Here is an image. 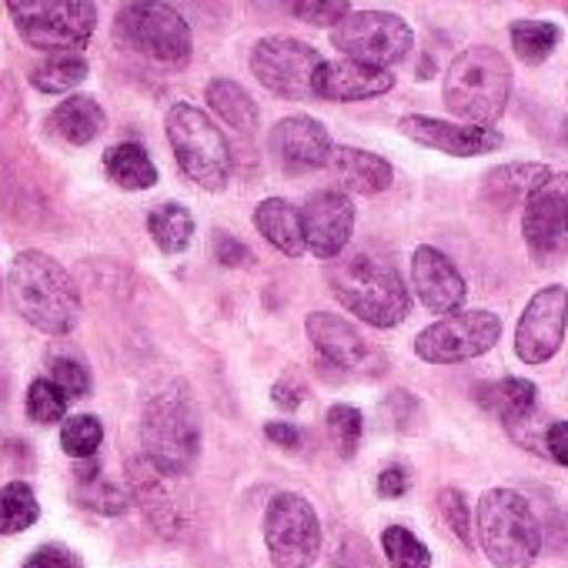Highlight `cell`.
<instances>
[{"label":"cell","instance_id":"8d00e7d4","mask_svg":"<svg viewBox=\"0 0 568 568\" xmlns=\"http://www.w3.org/2000/svg\"><path fill=\"white\" fill-rule=\"evenodd\" d=\"M68 402L71 398L54 382L38 378L28 392V415L41 425H51V422H61L68 415Z\"/></svg>","mask_w":568,"mask_h":568},{"label":"cell","instance_id":"60d3db41","mask_svg":"<svg viewBox=\"0 0 568 568\" xmlns=\"http://www.w3.org/2000/svg\"><path fill=\"white\" fill-rule=\"evenodd\" d=\"M292 14L302 18L305 24L332 28L335 31L352 14V4H308V0H302V4H292Z\"/></svg>","mask_w":568,"mask_h":568},{"label":"cell","instance_id":"836d02e7","mask_svg":"<svg viewBox=\"0 0 568 568\" xmlns=\"http://www.w3.org/2000/svg\"><path fill=\"white\" fill-rule=\"evenodd\" d=\"M78 501H81L84 508L101 511V515H121V511H128V495H124V488L104 481V478L98 475V468H81V475H78Z\"/></svg>","mask_w":568,"mask_h":568},{"label":"cell","instance_id":"f546056e","mask_svg":"<svg viewBox=\"0 0 568 568\" xmlns=\"http://www.w3.org/2000/svg\"><path fill=\"white\" fill-rule=\"evenodd\" d=\"M508 38H511V48H515L518 61L535 68V64L551 58V51L561 41V28L551 24V21H515L508 28Z\"/></svg>","mask_w":568,"mask_h":568},{"label":"cell","instance_id":"7c38bea8","mask_svg":"<svg viewBox=\"0 0 568 568\" xmlns=\"http://www.w3.org/2000/svg\"><path fill=\"white\" fill-rule=\"evenodd\" d=\"M498 338H501V318L495 312L471 308L428 325L415 338V355L428 365H458V362L481 358L485 352L495 348Z\"/></svg>","mask_w":568,"mask_h":568},{"label":"cell","instance_id":"7a4b0ae2","mask_svg":"<svg viewBox=\"0 0 568 568\" xmlns=\"http://www.w3.org/2000/svg\"><path fill=\"white\" fill-rule=\"evenodd\" d=\"M14 305L44 335H71L81 322V295L71 274L41 251H21L11 264Z\"/></svg>","mask_w":568,"mask_h":568},{"label":"cell","instance_id":"d590c367","mask_svg":"<svg viewBox=\"0 0 568 568\" xmlns=\"http://www.w3.org/2000/svg\"><path fill=\"white\" fill-rule=\"evenodd\" d=\"M104 442V428L94 415H71L61 425V448L71 458H94Z\"/></svg>","mask_w":568,"mask_h":568},{"label":"cell","instance_id":"ffe728a7","mask_svg":"<svg viewBox=\"0 0 568 568\" xmlns=\"http://www.w3.org/2000/svg\"><path fill=\"white\" fill-rule=\"evenodd\" d=\"M128 478H131L134 498L141 501V508L148 511L154 528L161 535H168V538H178L187 528V508L178 501V495L171 488L174 475H164L148 458H131L128 462Z\"/></svg>","mask_w":568,"mask_h":568},{"label":"cell","instance_id":"e575fe53","mask_svg":"<svg viewBox=\"0 0 568 568\" xmlns=\"http://www.w3.org/2000/svg\"><path fill=\"white\" fill-rule=\"evenodd\" d=\"M325 425H328V438L338 448V455L342 458H352L358 452V445H362V435H365L362 412L355 405H332Z\"/></svg>","mask_w":568,"mask_h":568},{"label":"cell","instance_id":"52a82bcc","mask_svg":"<svg viewBox=\"0 0 568 568\" xmlns=\"http://www.w3.org/2000/svg\"><path fill=\"white\" fill-rule=\"evenodd\" d=\"M8 11L21 38L51 54L81 51L98 28V8L88 0H11Z\"/></svg>","mask_w":568,"mask_h":568},{"label":"cell","instance_id":"f1b7e54d","mask_svg":"<svg viewBox=\"0 0 568 568\" xmlns=\"http://www.w3.org/2000/svg\"><path fill=\"white\" fill-rule=\"evenodd\" d=\"M148 231L164 254H181L194 237V217L184 204L164 201L148 214Z\"/></svg>","mask_w":568,"mask_h":568},{"label":"cell","instance_id":"bcb514c9","mask_svg":"<svg viewBox=\"0 0 568 568\" xmlns=\"http://www.w3.org/2000/svg\"><path fill=\"white\" fill-rule=\"evenodd\" d=\"M545 452H548V458H555L558 465L568 468V422H551V425H548Z\"/></svg>","mask_w":568,"mask_h":568},{"label":"cell","instance_id":"3957f363","mask_svg":"<svg viewBox=\"0 0 568 568\" xmlns=\"http://www.w3.org/2000/svg\"><path fill=\"white\" fill-rule=\"evenodd\" d=\"M511 98V64L488 44L465 48L445 74V108L478 128H491Z\"/></svg>","mask_w":568,"mask_h":568},{"label":"cell","instance_id":"4316f807","mask_svg":"<svg viewBox=\"0 0 568 568\" xmlns=\"http://www.w3.org/2000/svg\"><path fill=\"white\" fill-rule=\"evenodd\" d=\"M104 168H108V178L124 187V191H148L158 184V168L154 161L148 158V151L134 141H124V144H114L108 154H104Z\"/></svg>","mask_w":568,"mask_h":568},{"label":"cell","instance_id":"5bb4252c","mask_svg":"<svg viewBox=\"0 0 568 568\" xmlns=\"http://www.w3.org/2000/svg\"><path fill=\"white\" fill-rule=\"evenodd\" d=\"M521 234L535 257L551 261L568 247V171H551L525 201Z\"/></svg>","mask_w":568,"mask_h":568},{"label":"cell","instance_id":"9a60e30c","mask_svg":"<svg viewBox=\"0 0 568 568\" xmlns=\"http://www.w3.org/2000/svg\"><path fill=\"white\" fill-rule=\"evenodd\" d=\"M568 328V292L565 284H548L525 305L515 328V355L525 365H545L558 355Z\"/></svg>","mask_w":568,"mask_h":568},{"label":"cell","instance_id":"f35d334b","mask_svg":"<svg viewBox=\"0 0 568 568\" xmlns=\"http://www.w3.org/2000/svg\"><path fill=\"white\" fill-rule=\"evenodd\" d=\"M438 511H442L448 531H452L465 548H471V515H468L465 495H462L458 488H442V495H438Z\"/></svg>","mask_w":568,"mask_h":568},{"label":"cell","instance_id":"ee69618b","mask_svg":"<svg viewBox=\"0 0 568 568\" xmlns=\"http://www.w3.org/2000/svg\"><path fill=\"white\" fill-rule=\"evenodd\" d=\"M214 254H217V261L227 264V267H244V264H251V247L241 244V241H237L234 234H227V231H217V234H214Z\"/></svg>","mask_w":568,"mask_h":568},{"label":"cell","instance_id":"f6af8a7d","mask_svg":"<svg viewBox=\"0 0 568 568\" xmlns=\"http://www.w3.org/2000/svg\"><path fill=\"white\" fill-rule=\"evenodd\" d=\"M408 485H412V475H408V468H405V465H392V468H385V471L378 475V481H375V488H378V495H382V498H402V495L408 491Z\"/></svg>","mask_w":568,"mask_h":568},{"label":"cell","instance_id":"d6986e66","mask_svg":"<svg viewBox=\"0 0 568 568\" xmlns=\"http://www.w3.org/2000/svg\"><path fill=\"white\" fill-rule=\"evenodd\" d=\"M412 284H415V295L418 302L435 312V315H458V308L465 305V277L462 271L455 267V261L432 247V244H422L415 247L412 254Z\"/></svg>","mask_w":568,"mask_h":568},{"label":"cell","instance_id":"9c48e42d","mask_svg":"<svg viewBox=\"0 0 568 568\" xmlns=\"http://www.w3.org/2000/svg\"><path fill=\"white\" fill-rule=\"evenodd\" d=\"M325 58L288 34L261 38L251 51V71L254 78L284 101H315V78Z\"/></svg>","mask_w":568,"mask_h":568},{"label":"cell","instance_id":"603a6c76","mask_svg":"<svg viewBox=\"0 0 568 568\" xmlns=\"http://www.w3.org/2000/svg\"><path fill=\"white\" fill-rule=\"evenodd\" d=\"M332 168L352 194H382L395 178V171L385 158L362 151V148H348V144L335 148Z\"/></svg>","mask_w":568,"mask_h":568},{"label":"cell","instance_id":"44dd1931","mask_svg":"<svg viewBox=\"0 0 568 568\" xmlns=\"http://www.w3.org/2000/svg\"><path fill=\"white\" fill-rule=\"evenodd\" d=\"M395 88V74L385 68L358 64L348 58L325 61L315 78V98L322 101H368Z\"/></svg>","mask_w":568,"mask_h":568},{"label":"cell","instance_id":"e0dca14e","mask_svg":"<svg viewBox=\"0 0 568 568\" xmlns=\"http://www.w3.org/2000/svg\"><path fill=\"white\" fill-rule=\"evenodd\" d=\"M302 221H305V244L315 257L322 261H335L338 254H345L352 231H355V204L348 194L342 191H315L308 194L305 207H302Z\"/></svg>","mask_w":568,"mask_h":568},{"label":"cell","instance_id":"83f0119b","mask_svg":"<svg viewBox=\"0 0 568 568\" xmlns=\"http://www.w3.org/2000/svg\"><path fill=\"white\" fill-rule=\"evenodd\" d=\"M207 104H211V111L224 124H231L241 134H251L257 128V104H254V98L241 84H234L227 78H217V81L207 84Z\"/></svg>","mask_w":568,"mask_h":568},{"label":"cell","instance_id":"277c9868","mask_svg":"<svg viewBox=\"0 0 568 568\" xmlns=\"http://www.w3.org/2000/svg\"><path fill=\"white\" fill-rule=\"evenodd\" d=\"M141 442H144V458L164 475L181 478L194 468L201 452V422L194 402L181 385L158 392L144 405Z\"/></svg>","mask_w":568,"mask_h":568},{"label":"cell","instance_id":"ba28073f","mask_svg":"<svg viewBox=\"0 0 568 568\" xmlns=\"http://www.w3.org/2000/svg\"><path fill=\"white\" fill-rule=\"evenodd\" d=\"M264 545L274 568H312L322 555V521L298 491H281L264 511Z\"/></svg>","mask_w":568,"mask_h":568},{"label":"cell","instance_id":"74e56055","mask_svg":"<svg viewBox=\"0 0 568 568\" xmlns=\"http://www.w3.org/2000/svg\"><path fill=\"white\" fill-rule=\"evenodd\" d=\"M51 382L68 395V398H84L91 392V375L78 358L68 355H51Z\"/></svg>","mask_w":568,"mask_h":568},{"label":"cell","instance_id":"cb8c5ba5","mask_svg":"<svg viewBox=\"0 0 568 568\" xmlns=\"http://www.w3.org/2000/svg\"><path fill=\"white\" fill-rule=\"evenodd\" d=\"M48 124H51V131H54L64 144H91V141L104 131L108 118H104V108H101L94 98L74 94V98L61 101V104L51 111Z\"/></svg>","mask_w":568,"mask_h":568},{"label":"cell","instance_id":"6da1fadb","mask_svg":"<svg viewBox=\"0 0 568 568\" xmlns=\"http://www.w3.org/2000/svg\"><path fill=\"white\" fill-rule=\"evenodd\" d=\"M328 284L332 295L372 328H395L412 315L405 277L398 274L392 257L372 247L345 251L328 261Z\"/></svg>","mask_w":568,"mask_h":568},{"label":"cell","instance_id":"4fadbf2b","mask_svg":"<svg viewBox=\"0 0 568 568\" xmlns=\"http://www.w3.org/2000/svg\"><path fill=\"white\" fill-rule=\"evenodd\" d=\"M308 338L318 352V358L352 378H378L388 368L385 352H378L352 322L332 315V312H312L308 322Z\"/></svg>","mask_w":568,"mask_h":568},{"label":"cell","instance_id":"7bdbcfd3","mask_svg":"<svg viewBox=\"0 0 568 568\" xmlns=\"http://www.w3.org/2000/svg\"><path fill=\"white\" fill-rule=\"evenodd\" d=\"M24 568H84V561L71 548H64V545H41L24 561Z\"/></svg>","mask_w":568,"mask_h":568},{"label":"cell","instance_id":"7dc6e473","mask_svg":"<svg viewBox=\"0 0 568 568\" xmlns=\"http://www.w3.org/2000/svg\"><path fill=\"white\" fill-rule=\"evenodd\" d=\"M264 435H267V442H271V445L288 448V452L302 445V432H298L292 422H267V425H264Z\"/></svg>","mask_w":568,"mask_h":568},{"label":"cell","instance_id":"ab89813d","mask_svg":"<svg viewBox=\"0 0 568 568\" xmlns=\"http://www.w3.org/2000/svg\"><path fill=\"white\" fill-rule=\"evenodd\" d=\"M332 568H378V558L362 535H342L332 555Z\"/></svg>","mask_w":568,"mask_h":568},{"label":"cell","instance_id":"5b68a950","mask_svg":"<svg viewBox=\"0 0 568 568\" xmlns=\"http://www.w3.org/2000/svg\"><path fill=\"white\" fill-rule=\"evenodd\" d=\"M478 545L495 568H531L541 551V528L525 495L488 488L478 501Z\"/></svg>","mask_w":568,"mask_h":568},{"label":"cell","instance_id":"d4e9b609","mask_svg":"<svg viewBox=\"0 0 568 568\" xmlns=\"http://www.w3.org/2000/svg\"><path fill=\"white\" fill-rule=\"evenodd\" d=\"M478 405L485 412H491L498 422H505V428H508L538 412V388L528 378H501L495 385L478 388Z\"/></svg>","mask_w":568,"mask_h":568},{"label":"cell","instance_id":"4dcf8cb0","mask_svg":"<svg viewBox=\"0 0 568 568\" xmlns=\"http://www.w3.org/2000/svg\"><path fill=\"white\" fill-rule=\"evenodd\" d=\"M88 78V61L81 54H51L31 71V84L44 94H68Z\"/></svg>","mask_w":568,"mask_h":568},{"label":"cell","instance_id":"8fae6325","mask_svg":"<svg viewBox=\"0 0 568 568\" xmlns=\"http://www.w3.org/2000/svg\"><path fill=\"white\" fill-rule=\"evenodd\" d=\"M332 44L358 64L372 68H392L405 61L415 48V34L405 24V18L392 11H352L335 31Z\"/></svg>","mask_w":568,"mask_h":568},{"label":"cell","instance_id":"7402d4cb","mask_svg":"<svg viewBox=\"0 0 568 568\" xmlns=\"http://www.w3.org/2000/svg\"><path fill=\"white\" fill-rule=\"evenodd\" d=\"M254 227L261 231V237L277 247L281 254L298 257L308 244H305V221L302 211L284 201V197H267L254 207Z\"/></svg>","mask_w":568,"mask_h":568},{"label":"cell","instance_id":"2e32d148","mask_svg":"<svg viewBox=\"0 0 568 568\" xmlns=\"http://www.w3.org/2000/svg\"><path fill=\"white\" fill-rule=\"evenodd\" d=\"M267 148H271L274 161L281 164V171H288V174L318 171V168L332 164V158H335V148H332L325 124L315 121L312 114L281 118L271 128Z\"/></svg>","mask_w":568,"mask_h":568},{"label":"cell","instance_id":"b9f144b4","mask_svg":"<svg viewBox=\"0 0 568 568\" xmlns=\"http://www.w3.org/2000/svg\"><path fill=\"white\" fill-rule=\"evenodd\" d=\"M305 398H308V385H305L295 372L281 375V378L274 382V388H271V402H274L281 412H295L298 405H305Z\"/></svg>","mask_w":568,"mask_h":568},{"label":"cell","instance_id":"30bf717a","mask_svg":"<svg viewBox=\"0 0 568 568\" xmlns=\"http://www.w3.org/2000/svg\"><path fill=\"white\" fill-rule=\"evenodd\" d=\"M118 38L154 64L184 68L191 61V28L168 4H128L118 14Z\"/></svg>","mask_w":568,"mask_h":568},{"label":"cell","instance_id":"484cf974","mask_svg":"<svg viewBox=\"0 0 568 568\" xmlns=\"http://www.w3.org/2000/svg\"><path fill=\"white\" fill-rule=\"evenodd\" d=\"M551 174L545 164H501L485 174V197L498 207L525 204L528 194Z\"/></svg>","mask_w":568,"mask_h":568},{"label":"cell","instance_id":"8992f818","mask_svg":"<svg viewBox=\"0 0 568 568\" xmlns=\"http://www.w3.org/2000/svg\"><path fill=\"white\" fill-rule=\"evenodd\" d=\"M168 141L178 168L204 191H221L231 178V151L217 124L194 104H174L168 111Z\"/></svg>","mask_w":568,"mask_h":568},{"label":"cell","instance_id":"d6a6232c","mask_svg":"<svg viewBox=\"0 0 568 568\" xmlns=\"http://www.w3.org/2000/svg\"><path fill=\"white\" fill-rule=\"evenodd\" d=\"M382 551L392 568H432V551L405 525H388L382 531Z\"/></svg>","mask_w":568,"mask_h":568},{"label":"cell","instance_id":"ac0fdd59","mask_svg":"<svg viewBox=\"0 0 568 568\" xmlns=\"http://www.w3.org/2000/svg\"><path fill=\"white\" fill-rule=\"evenodd\" d=\"M402 134L412 138L422 148L442 151L448 158H481L491 154L505 144L501 131L495 128H478V124H452L442 118H425V114H405L398 121Z\"/></svg>","mask_w":568,"mask_h":568},{"label":"cell","instance_id":"1f68e13d","mask_svg":"<svg viewBox=\"0 0 568 568\" xmlns=\"http://www.w3.org/2000/svg\"><path fill=\"white\" fill-rule=\"evenodd\" d=\"M41 515V505L24 481H11L0 488V535H18L31 528Z\"/></svg>","mask_w":568,"mask_h":568}]
</instances>
